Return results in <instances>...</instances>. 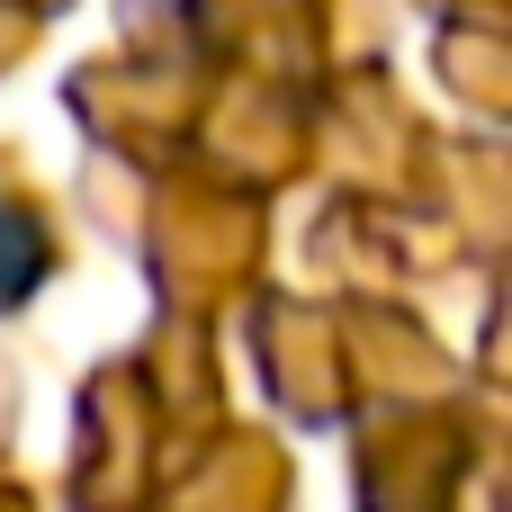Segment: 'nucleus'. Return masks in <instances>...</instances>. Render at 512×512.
Listing matches in <instances>:
<instances>
[{
    "mask_svg": "<svg viewBox=\"0 0 512 512\" xmlns=\"http://www.w3.org/2000/svg\"><path fill=\"white\" fill-rule=\"evenodd\" d=\"M36 279H45V234H36L27 207L0 198V297H27Z\"/></svg>",
    "mask_w": 512,
    "mask_h": 512,
    "instance_id": "nucleus-1",
    "label": "nucleus"
}]
</instances>
